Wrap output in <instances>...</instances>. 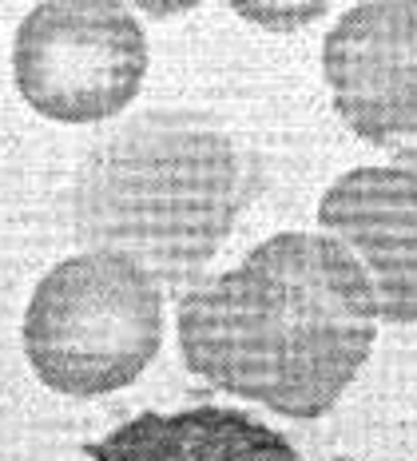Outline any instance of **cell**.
<instances>
[{
  "label": "cell",
  "mask_w": 417,
  "mask_h": 461,
  "mask_svg": "<svg viewBox=\"0 0 417 461\" xmlns=\"http://www.w3.org/2000/svg\"><path fill=\"white\" fill-rule=\"evenodd\" d=\"M258 191V163L199 112L123 120L80 163L76 235L159 283H191Z\"/></svg>",
  "instance_id": "2"
},
{
  "label": "cell",
  "mask_w": 417,
  "mask_h": 461,
  "mask_svg": "<svg viewBox=\"0 0 417 461\" xmlns=\"http://www.w3.org/2000/svg\"><path fill=\"white\" fill-rule=\"evenodd\" d=\"M394 167L413 171V176H417V148H397L394 151Z\"/></svg>",
  "instance_id": "9"
},
{
  "label": "cell",
  "mask_w": 417,
  "mask_h": 461,
  "mask_svg": "<svg viewBox=\"0 0 417 461\" xmlns=\"http://www.w3.org/2000/svg\"><path fill=\"white\" fill-rule=\"evenodd\" d=\"M155 278L120 255L88 251L52 267L24 314V354L44 386L95 398L128 386L159 354Z\"/></svg>",
  "instance_id": "3"
},
{
  "label": "cell",
  "mask_w": 417,
  "mask_h": 461,
  "mask_svg": "<svg viewBox=\"0 0 417 461\" xmlns=\"http://www.w3.org/2000/svg\"><path fill=\"white\" fill-rule=\"evenodd\" d=\"M334 243L374 286L377 319L417 322V176L402 167H354L318 203Z\"/></svg>",
  "instance_id": "6"
},
{
  "label": "cell",
  "mask_w": 417,
  "mask_h": 461,
  "mask_svg": "<svg viewBox=\"0 0 417 461\" xmlns=\"http://www.w3.org/2000/svg\"><path fill=\"white\" fill-rule=\"evenodd\" d=\"M16 88L41 115L95 123L123 112L148 76V41L123 5L52 0L16 32Z\"/></svg>",
  "instance_id": "4"
},
{
  "label": "cell",
  "mask_w": 417,
  "mask_h": 461,
  "mask_svg": "<svg viewBox=\"0 0 417 461\" xmlns=\"http://www.w3.org/2000/svg\"><path fill=\"white\" fill-rule=\"evenodd\" d=\"M88 461H303L290 441L231 406L140 414L88 449Z\"/></svg>",
  "instance_id": "7"
},
{
  "label": "cell",
  "mask_w": 417,
  "mask_h": 461,
  "mask_svg": "<svg viewBox=\"0 0 417 461\" xmlns=\"http://www.w3.org/2000/svg\"><path fill=\"white\" fill-rule=\"evenodd\" d=\"M334 108L362 140H417V0L354 5L322 48Z\"/></svg>",
  "instance_id": "5"
},
{
  "label": "cell",
  "mask_w": 417,
  "mask_h": 461,
  "mask_svg": "<svg viewBox=\"0 0 417 461\" xmlns=\"http://www.w3.org/2000/svg\"><path fill=\"white\" fill-rule=\"evenodd\" d=\"M374 286L334 239L275 235L183 294L191 374L283 418H322L374 350Z\"/></svg>",
  "instance_id": "1"
},
{
  "label": "cell",
  "mask_w": 417,
  "mask_h": 461,
  "mask_svg": "<svg viewBox=\"0 0 417 461\" xmlns=\"http://www.w3.org/2000/svg\"><path fill=\"white\" fill-rule=\"evenodd\" d=\"M235 8H239L242 16H250V21H258V24H278V28H283V13H295V16L286 21V28H290V24H310L314 16L326 13V5H290V8H283V5H278V8H270V5H235Z\"/></svg>",
  "instance_id": "8"
}]
</instances>
